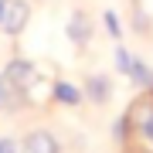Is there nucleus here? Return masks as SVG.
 Returning a JSON list of instances; mask_svg holds the SVG:
<instances>
[{
	"instance_id": "f257e3e1",
	"label": "nucleus",
	"mask_w": 153,
	"mask_h": 153,
	"mask_svg": "<svg viewBox=\"0 0 153 153\" xmlns=\"http://www.w3.org/2000/svg\"><path fill=\"white\" fill-rule=\"evenodd\" d=\"M31 24V4L27 0H7V14H4V34L7 38H21L24 27Z\"/></svg>"
},
{
	"instance_id": "f03ea898",
	"label": "nucleus",
	"mask_w": 153,
	"mask_h": 153,
	"mask_svg": "<svg viewBox=\"0 0 153 153\" xmlns=\"http://www.w3.org/2000/svg\"><path fill=\"white\" fill-rule=\"evenodd\" d=\"M129 123H136V129L143 133V140L153 143V92L143 95L140 102L129 109Z\"/></svg>"
},
{
	"instance_id": "7ed1b4c3",
	"label": "nucleus",
	"mask_w": 153,
	"mask_h": 153,
	"mask_svg": "<svg viewBox=\"0 0 153 153\" xmlns=\"http://www.w3.org/2000/svg\"><path fill=\"white\" fill-rule=\"evenodd\" d=\"M65 34H68L71 44L85 48V44L92 41V17H88L85 10H75V14L68 17V24H65Z\"/></svg>"
},
{
	"instance_id": "20e7f679",
	"label": "nucleus",
	"mask_w": 153,
	"mask_h": 153,
	"mask_svg": "<svg viewBox=\"0 0 153 153\" xmlns=\"http://www.w3.org/2000/svg\"><path fill=\"white\" fill-rule=\"evenodd\" d=\"M24 153H61V146L48 129H34L24 136Z\"/></svg>"
},
{
	"instance_id": "39448f33",
	"label": "nucleus",
	"mask_w": 153,
	"mask_h": 153,
	"mask_svg": "<svg viewBox=\"0 0 153 153\" xmlns=\"http://www.w3.org/2000/svg\"><path fill=\"white\" fill-rule=\"evenodd\" d=\"M82 92H85L88 99H92L95 105H105V102L112 99V82H109L105 75H88V78H85V88H82Z\"/></svg>"
},
{
	"instance_id": "423d86ee",
	"label": "nucleus",
	"mask_w": 153,
	"mask_h": 153,
	"mask_svg": "<svg viewBox=\"0 0 153 153\" xmlns=\"http://www.w3.org/2000/svg\"><path fill=\"white\" fill-rule=\"evenodd\" d=\"M82 88L78 85H71V82H65V78H58V82H51V99L55 102H61V105H78L82 102Z\"/></svg>"
},
{
	"instance_id": "0eeeda50",
	"label": "nucleus",
	"mask_w": 153,
	"mask_h": 153,
	"mask_svg": "<svg viewBox=\"0 0 153 153\" xmlns=\"http://www.w3.org/2000/svg\"><path fill=\"white\" fill-rule=\"evenodd\" d=\"M126 78H129L133 85H140V88H146V92H153V68L143 65L140 58H133V68L126 71Z\"/></svg>"
},
{
	"instance_id": "6e6552de",
	"label": "nucleus",
	"mask_w": 153,
	"mask_h": 153,
	"mask_svg": "<svg viewBox=\"0 0 153 153\" xmlns=\"http://www.w3.org/2000/svg\"><path fill=\"white\" fill-rule=\"evenodd\" d=\"M102 24H105V34H109L112 41L123 38V24H119V14H116V10H105L102 14Z\"/></svg>"
},
{
	"instance_id": "1a4fd4ad",
	"label": "nucleus",
	"mask_w": 153,
	"mask_h": 153,
	"mask_svg": "<svg viewBox=\"0 0 153 153\" xmlns=\"http://www.w3.org/2000/svg\"><path fill=\"white\" fill-rule=\"evenodd\" d=\"M17 102H21V99L14 95V88L7 85V78H4V71H0V109H14Z\"/></svg>"
},
{
	"instance_id": "9d476101",
	"label": "nucleus",
	"mask_w": 153,
	"mask_h": 153,
	"mask_svg": "<svg viewBox=\"0 0 153 153\" xmlns=\"http://www.w3.org/2000/svg\"><path fill=\"white\" fill-rule=\"evenodd\" d=\"M133 58H136V55H133L129 48H123V44H119V48H116V68H119L123 75H126V71L133 68Z\"/></svg>"
},
{
	"instance_id": "9b49d317",
	"label": "nucleus",
	"mask_w": 153,
	"mask_h": 153,
	"mask_svg": "<svg viewBox=\"0 0 153 153\" xmlns=\"http://www.w3.org/2000/svg\"><path fill=\"white\" fill-rule=\"evenodd\" d=\"M0 153H17V146H14V140H0Z\"/></svg>"
},
{
	"instance_id": "f8f14e48",
	"label": "nucleus",
	"mask_w": 153,
	"mask_h": 153,
	"mask_svg": "<svg viewBox=\"0 0 153 153\" xmlns=\"http://www.w3.org/2000/svg\"><path fill=\"white\" fill-rule=\"evenodd\" d=\"M4 14H7V0H0V24H4Z\"/></svg>"
}]
</instances>
